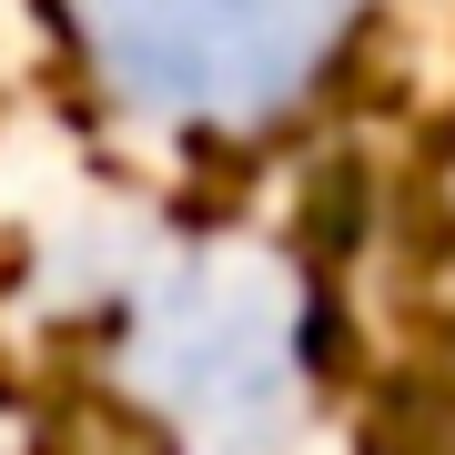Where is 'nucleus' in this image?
Segmentation results:
<instances>
[{
	"label": "nucleus",
	"instance_id": "nucleus-1",
	"mask_svg": "<svg viewBox=\"0 0 455 455\" xmlns=\"http://www.w3.org/2000/svg\"><path fill=\"white\" fill-rule=\"evenodd\" d=\"M101 92L182 132L283 122L364 0H61Z\"/></svg>",
	"mask_w": 455,
	"mask_h": 455
}]
</instances>
